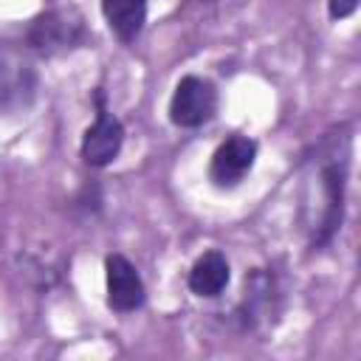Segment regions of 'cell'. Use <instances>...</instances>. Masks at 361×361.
Here are the masks:
<instances>
[{"mask_svg":"<svg viewBox=\"0 0 361 361\" xmlns=\"http://www.w3.org/2000/svg\"><path fill=\"white\" fill-rule=\"evenodd\" d=\"M358 8V0H327V14L330 20H344Z\"/></svg>","mask_w":361,"mask_h":361,"instance_id":"obj_10","label":"cell"},{"mask_svg":"<svg viewBox=\"0 0 361 361\" xmlns=\"http://www.w3.org/2000/svg\"><path fill=\"white\" fill-rule=\"evenodd\" d=\"M217 110V90L209 79L203 76H183L175 90H172V99H169V121L175 127H200L206 124Z\"/></svg>","mask_w":361,"mask_h":361,"instance_id":"obj_1","label":"cell"},{"mask_svg":"<svg viewBox=\"0 0 361 361\" xmlns=\"http://www.w3.org/2000/svg\"><path fill=\"white\" fill-rule=\"evenodd\" d=\"M121 144H124V127L104 107V93L102 87H96V121L82 135V147H79L82 161L87 166H107L118 158Z\"/></svg>","mask_w":361,"mask_h":361,"instance_id":"obj_2","label":"cell"},{"mask_svg":"<svg viewBox=\"0 0 361 361\" xmlns=\"http://www.w3.org/2000/svg\"><path fill=\"white\" fill-rule=\"evenodd\" d=\"M231 279V268H228V259L223 251L212 248L206 254H200L195 259V265L189 268V290L200 299H214L226 290Z\"/></svg>","mask_w":361,"mask_h":361,"instance_id":"obj_7","label":"cell"},{"mask_svg":"<svg viewBox=\"0 0 361 361\" xmlns=\"http://www.w3.org/2000/svg\"><path fill=\"white\" fill-rule=\"evenodd\" d=\"M254 161H257V141L248 135H231L214 149L209 161V180L220 189H231L251 172Z\"/></svg>","mask_w":361,"mask_h":361,"instance_id":"obj_3","label":"cell"},{"mask_svg":"<svg viewBox=\"0 0 361 361\" xmlns=\"http://www.w3.org/2000/svg\"><path fill=\"white\" fill-rule=\"evenodd\" d=\"M102 14L121 42H133L147 23V0H102Z\"/></svg>","mask_w":361,"mask_h":361,"instance_id":"obj_9","label":"cell"},{"mask_svg":"<svg viewBox=\"0 0 361 361\" xmlns=\"http://www.w3.org/2000/svg\"><path fill=\"white\" fill-rule=\"evenodd\" d=\"M319 183H322L324 209H322L319 226H316L313 240H310L313 248L324 245L341 228V217H344V164L341 161L324 164L322 172H319Z\"/></svg>","mask_w":361,"mask_h":361,"instance_id":"obj_6","label":"cell"},{"mask_svg":"<svg viewBox=\"0 0 361 361\" xmlns=\"http://www.w3.org/2000/svg\"><path fill=\"white\" fill-rule=\"evenodd\" d=\"M79 37H82V20L73 11H62V8L39 14L28 28V45L42 54L71 48L79 42Z\"/></svg>","mask_w":361,"mask_h":361,"instance_id":"obj_5","label":"cell"},{"mask_svg":"<svg viewBox=\"0 0 361 361\" xmlns=\"http://www.w3.org/2000/svg\"><path fill=\"white\" fill-rule=\"evenodd\" d=\"M200 3H214V0H200Z\"/></svg>","mask_w":361,"mask_h":361,"instance_id":"obj_11","label":"cell"},{"mask_svg":"<svg viewBox=\"0 0 361 361\" xmlns=\"http://www.w3.org/2000/svg\"><path fill=\"white\" fill-rule=\"evenodd\" d=\"M37 76L25 65L0 59V110H20L34 99Z\"/></svg>","mask_w":361,"mask_h":361,"instance_id":"obj_8","label":"cell"},{"mask_svg":"<svg viewBox=\"0 0 361 361\" xmlns=\"http://www.w3.org/2000/svg\"><path fill=\"white\" fill-rule=\"evenodd\" d=\"M104 279H107V305L116 313H133L144 305V282L135 265L124 254H107L104 259Z\"/></svg>","mask_w":361,"mask_h":361,"instance_id":"obj_4","label":"cell"}]
</instances>
